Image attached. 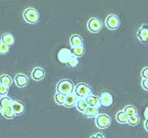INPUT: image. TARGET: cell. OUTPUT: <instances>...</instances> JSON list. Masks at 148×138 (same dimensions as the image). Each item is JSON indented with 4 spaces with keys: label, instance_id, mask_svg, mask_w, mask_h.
Instances as JSON below:
<instances>
[{
    "label": "cell",
    "instance_id": "cell-1",
    "mask_svg": "<svg viewBox=\"0 0 148 138\" xmlns=\"http://www.w3.org/2000/svg\"><path fill=\"white\" fill-rule=\"evenodd\" d=\"M75 84L70 80L64 79L60 80L56 85V93H60L67 96L73 94Z\"/></svg>",
    "mask_w": 148,
    "mask_h": 138
},
{
    "label": "cell",
    "instance_id": "cell-2",
    "mask_svg": "<svg viewBox=\"0 0 148 138\" xmlns=\"http://www.w3.org/2000/svg\"><path fill=\"white\" fill-rule=\"evenodd\" d=\"M92 93V89L89 86L84 83H79L75 86L73 94L77 99H86Z\"/></svg>",
    "mask_w": 148,
    "mask_h": 138
},
{
    "label": "cell",
    "instance_id": "cell-3",
    "mask_svg": "<svg viewBox=\"0 0 148 138\" xmlns=\"http://www.w3.org/2000/svg\"><path fill=\"white\" fill-rule=\"evenodd\" d=\"M23 19L27 24H35L38 23L39 20V13L35 8L25 9L23 13Z\"/></svg>",
    "mask_w": 148,
    "mask_h": 138
},
{
    "label": "cell",
    "instance_id": "cell-4",
    "mask_svg": "<svg viewBox=\"0 0 148 138\" xmlns=\"http://www.w3.org/2000/svg\"><path fill=\"white\" fill-rule=\"evenodd\" d=\"M111 120L110 117L107 114H99L97 115L95 120V125L99 129H106L110 126Z\"/></svg>",
    "mask_w": 148,
    "mask_h": 138
},
{
    "label": "cell",
    "instance_id": "cell-5",
    "mask_svg": "<svg viewBox=\"0 0 148 138\" xmlns=\"http://www.w3.org/2000/svg\"><path fill=\"white\" fill-rule=\"evenodd\" d=\"M105 25L110 31L117 30L120 26V20L119 16L114 14H109L105 19Z\"/></svg>",
    "mask_w": 148,
    "mask_h": 138
},
{
    "label": "cell",
    "instance_id": "cell-6",
    "mask_svg": "<svg viewBox=\"0 0 148 138\" xmlns=\"http://www.w3.org/2000/svg\"><path fill=\"white\" fill-rule=\"evenodd\" d=\"M102 23L97 18H90L87 22V28L92 33H99L102 29Z\"/></svg>",
    "mask_w": 148,
    "mask_h": 138
},
{
    "label": "cell",
    "instance_id": "cell-7",
    "mask_svg": "<svg viewBox=\"0 0 148 138\" xmlns=\"http://www.w3.org/2000/svg\"><path fill=\"white\" fill-rule=\"evenodd\" d=\"M100 98V105L104 107H110L112 105L114 101V98L112 94L109 92V91H103L101 93Z\"/></svg>",
    "mask_w": 148,
    "mask_h": 138
},
{
    "label": "cell",
    "instance_id": "cell-8",
    "mask_svg": "<svg viewBox=\"0 0 148 138\" xmlns=\"http://www.w3.org/2000/svg\"><path fill=\"white\" fill-rule=\"evenodd\" d=\"M136 37L140 42L145 44L148 42V25L144 24L138 29L136 32Z\"/></svg>",
    "mask_w": 148,
    "mask_h": 138
},
{
    "label": "cell",
    "instance_id": "cell-9",
    "mask_svg": "<svg viewBox=\"0 0 148 138\" xmlns=\"http://www.w3.org/2000/svg\"><path fill=\"white\" fill-rule=\"evenodd\" d=\"M11 109L15 114V116H21L24 113L25 107L22 102L16 100H13L11 102Z\"/></svg>",
    "mask_w": 148,
    "mask_h": 138
},
{
    "label": "cell",
    "instance_id": "cell-10",
    "mask_svg": "<svg viewBox=\"0 0 148 138\" xmlns=\"http://www.w3.org/2000/svg\"><path fill=\"white\" fill-rule=\"evenodd\" d=\"M14 82L18 88H24L28 84L29 80L26 75L23 73H18L14 77Z\"/></svg>",
    "mask_w": 148,
    "mask_h": 138
},
{
    "label": "cell",
    "instance_id": "cell-11",
    "mask_svg": "<svg viewBox=\"0 0 148 138\" xmlns=\"http://www.w3.org/2000/svg\"><path fill=\"white\" fill-rule=\"evenodd\" d=\"M72 53H71V51L70 49H67V48H62L60 49V52H58V58L59 60L63 63H66L68 62V60L70 59L71 57L72 56Z\"/></svg>",
    "mask_w": 148,
    "mask_h": 138
},
{
    "label": "cell",
    "instance_id": "cell-12",
    "mask_svg": "<svg viewBox=\"0 0 148 138\" xmlns=\"http://www.w3.org/2000/svg\"><path fill=\"white\" fill-rule=\"evenodd\" d=\"M46 76V72L45 70L41 68V67H35L32 69L31 77L34 80L38 81V80H42L43 78Z\"/></svg>",
    "mask_w": 148,
    "mask_h": 138
},
{
    "label": "cell",
    "instance_id": "cell-13",
    "mask_svg": "<svg viewBox=\"0 0 148 138\" xmlns=\"http://www.w3.org/2000/svg\"><path fill=\"white\" fill-rule=\"evenodd\" d=\"M86 101L88 104L89 107H93V108H97L99 109L100 107V98L98 96L93 95V94H90L86 98Z\"/></svg>",
    "mask_w": 148,
    "mask_h": 138
},
{
    "label": "cell",
    "instance_id": "cell-14",
    "mask_svg": "<svg viewBox=\"0 0 148 138\" xmlns=\"http://www.w3.org/2000/svg\"><path fill=\"white\" fill-rule=\"evenodd\" d=\"M69 43H70L71 48H75V47H78V46L83 45V39L80 35H73L71 36Z\"/></svg>",
    "mask_w": 148,
    "mask_h": 138
},
{
    "label": "cell",
    "instance_id": "cell-15",
    "mask_svg": "<svg viewBox=\"0 0 148 138\" xmlns=\"http://www.w3.org/2000/svg\"><path fill=\"white\" fill-rule=\"evenodd\" d=\"M0 41H2L3 43L5 44L6 45H8L9 47L11 45H14V37L12 34L10 33H4L2 36H1V40Z\"/></svg>",
    "mask_w": 148,
    "mask_h": 138
},
{
    "label": "cell",
    "instance_id": "cell-16",
    "mask_svg": "<svg viewBox=\"0 0 148 138\" xmlns=\"http://www.w3.org/2000/svg\"><path fill=\"white\" fill-rule=\"evenodd\" d=\"M77 101H78L77 98L73 94H71L66 96V99H65V102L64 105L65 107H67V108H72V107L75 106Z\"/></svg>",
    "mask_w": 148,
    "mask_h": 138
},
{
    "label": "cell",
    "instance_id": "cell-17",
    "mask_svg": "<svg viewBox=\"0 0 148 138\" xmlns=\"http://www.w3.org/2000/svg\"><path fill=\"white\" fill-rule=\"evenodd\" d=\"M12 101L13 100L8 96L1 97L0 98V111H3V109L10 107Z\"/></svg>",
    "mask_w": 148,
    "mask_h": 138
},
{
    "label": "cell",
    "instance_id": "cell-18",
    "mask_svg": "<svg viewBox=\"0 0 148 138\" xmlns=\"http://www.w3.org/2000/svg\"><path fill=\"white\" fill-rule=\"evenodd\" d=\"M116 120L117 122L121 123V124H125L128 122V119H129V116L123 110L119 111L117 114H116Z\"/></svg>",
    "mask_w": 148,
    "mask_h": 138
},
{
    "label": "cell",
    "instance_id": "cell-19",
    "mask_svg": "<svg viewBox=\"0 0 148 138\" xmlns=\"http://www.w3.org/2000/svg\"><path fill=\"white\" fill-rule=\"evenodd\" d=\"M75 107L78 111L84 113L85 111L87 109V108L89 107V105L86 102V99H78V101L76 102Z\"/></svg>",
    "mask_w": 148,
    "mask_h": 138
},
{
    "label": "cell",
    "instance_id": "cell-20",
    "mask_svg": "<svg viewBox=\"0 0 148 138\" xmlns=\"http://www.w3.org/2000/svg\"><path fill=\"white\" fill-rule=\"evenodd\" d=\"M85 116L87 118H93V117H97L98 115V109L97 108H93V107H88L85 112L83 113Z\"/></svg>",
    "mask_w": 148,
    "mask_h": 138
},
{
    "label": "cell",
    "instance_id": "cell-21",
    "mask_svg": "<svg viewBox=\"0 0 148 138\" xmlns=\"http://www.w3.org/2000/svg\"><path fill=\"white\" fill-rule=\"evenodd\" d=\"M71 53L74 56H75L76 58H79V57H82V56L84 55V52H85V48H84L83 45H81V46H78V47H75V48H71Z\"/></svg>",
    "mask_w": 148,
    "mask_h": 138
},
{
    "label": "cell",
    "instance_id": "cell-22",
    "mask_svg": "<svg viewBox=\"0 0 148 138\" xmlns=\"http://www.w3.org/2000/svg\"><path fill=\"white\" fill-rule=\"evenodd\" d=\"M12 82H13L12 78H11L9 75L3 74L0 77V84L4 85V86H5V87H7L8 88L11 86Z\"/></svg>",
    "mask_w": 148,
    "mask_h": 138
},
{
    "label": "cell",
    "instance_id": "cell-23",
    "mask_svg": "<svg viewBox=\"0 0 148 138\" xmlns=\"http://www.w3.org/2000/svg\"><path fill=\"white\" fill-rule=\"evenodd\" d=\"M0 114L2 115L3 117H5L6 119H9V120L14 119V117H15V114H14V111L11 109V106L3 109V111H0Z\"/></svg>",
    "mask_w": 148,
    "mask_h": 138
},
{
    "label": "cell",
    "instance_id": "cell-24",
    "mask_svg": "<svg viewBox=\"0 0 148 138\" xmlns=\"http://www.w3.org/2000/svg\"><path fill=\"white\" fill-rule=\"evenodd\" d=\"M65 99H66V95L62 94L56 93L54 96V100L55 102L59 105H64L65 102Z\"/></svg>",
    "mask_w": 148,
    "mask_h": 138
},
{
    "label": "cell",
    "instance_id": "cell-25",
    "mask_svg": "<svg viewBox=\"0 0 148 138\" xmlns=\"http://www.w3.org/2000/svg\"><path fill=\"white\" fill-rule=\"evenodd\" d=\"M122 110L129 116H134V115H137V109H136V107L132 106V105H127Z\"/></svg>",
    "mask_w": 148,
    "mask_h": 138
},
{
    "label": "cell",
    "instance_id": "cell-26",
    "mask_svg": "<svg viewBox=\"0 0 148 138\" xmlns=\"http://www.w3.org/2000/svg\"><path fill=\"white\" fill-rule=\"evenodd\" d=\"M140 117L138 115H134V116H129V119H128V122L127 123L129 124L130 126H136L140 123Z\"/></svg>",
    "mask_w": 148,
    "mask_h": 138
},
{
    "label": "cell",
    "instance_id": "cell-27",
    "mask_svg": "<svg viewBox=\"0 0 148 138\" xmlns=\"http://www.w3.org/2000/svg\"><path fill=\"white\" fill-rule=\"evenodd\" d=\"M78 58H76L75 56H72L71 57V58L68 60L67 63V66L70 68H75L78 65Z\"/></svg>",
    "mask_w": 148,
    "mask_h": 138
},
{
    "label": "cell",
    "instance_id": "cell-28",
    "mask_svg": "<svg viewBox=\"0 0 148 138\" xmlns=\"http://www.w3.org/2000/svg\"><path fill=\"white\" fill-rule=\"evenodd\" d=\"M10 51V47L8 45L0 41V55H5V54L8 53Z\"/></svg>",
    "mask_w": 148,
    "mask_h": 138
},
{
    "label": "cell",
    "instance_id": "cell-29",
    "mask_svg": "<svg viewBox=\"0 0 148 138\" xmlns=\"http://www.w3.org/2000/svg\"><path fill=\"white\" fill-rule=\"evenodd\" d=\"M9 92V88L5 87L4 85L0 84V96L1 97H5L7 96V94Z\"/></svg>",
    "mask_w": 148,
    "mask_h": 138
},
{
    "label": "cell",
    "instance_id": "cell-30",
    "mask_svg": "<svg viewBox=\"0 0 148 138\" xmlns=\"http://www.w3.org/2000/svg\"><path fill=\"white\" fill-rule=\"evenodd\" d=\"M141 77H143V79H147L148 80V67H144L142 71H141Z\"/></svg>",
    "mask_w": 148,
    "mask_h": 138
},
{
    "label": "cell",
    "instance_id": "cell-31",
    "mask_svg": "<svg viewBox=\"0 0 148 138\" xmlns=\"http://www.w3.org/2000/svg\"><path fill=\"white\" fill-rule=\"evenodd\" d=\"M141 86L143 90L148 91V80L147 79H143L141 81Z\"/></svg>",
    "mask_w": 148,
    "mask_h": 138
},
{
    "label": "cell",
    "instance_id": "cell-32",
    "mask_svg": "<svg viewBox=\"0 0 148 138\" xmlns=\"http://www.w3.org/2000/svg\"><path fill=\"white\" fill-rule=\"evenodd\" d=\"M89 138H105V137L101 133H97L94 135H92Z\"/></svg>",
    "mask_w": 148,
    "mask_h": 138
},
{
    "label": "cell",
    "instance_id": "cell-33",
    "mask_svg": "<svg viewBox=\"0 0 148 138\" xmlns=\"http://www.w3.org/2000/svg\"><path fill=\"white\" fill-rule=\"evenodd\" d=\"M144 128L148 132V119L145 120V121H144Z\"/></svg>",
    "mask_w": 148,
    "mask_h": 138
},
{
    "label": "cell",
    "instance_id": "cell-34",
    "mask_svg": "<svg viewBox=\"0 0 148 138\" xmlns=\"http://www.w3.org/2000/svg\"><path fill=\"white\" fill-rule=\"evenodd\" d=\"M144 116H145V118H146V120L147 119H148V107L146 109L145 111H144Z\"/></svg>",
    "mask_w": 148,
    "mask_h": 138
}]
</instances>
